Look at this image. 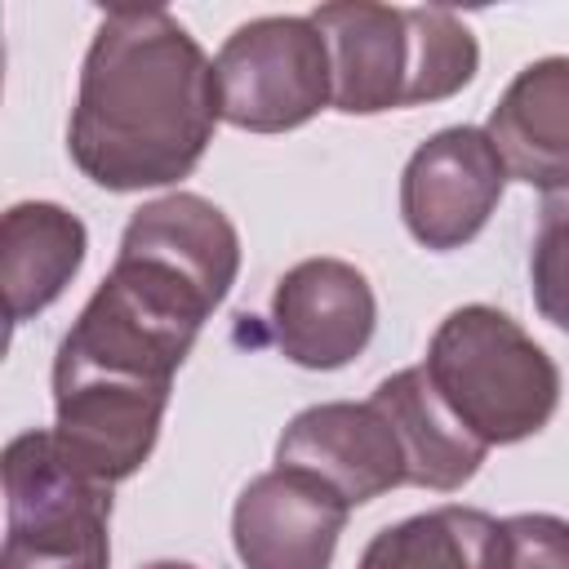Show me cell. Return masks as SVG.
<instances>
[{
    "label": "cell",
    "instance_id": "obj_1",
    "mask_svg": "<svg viewBox=\"0 0 569 569\" xmlns=\"http://www.w3.org/2000/svg\"><path fill=\"white\" fill-rule=\"evenodd\" d=\"M218 120L213 58L169 9L98 18L67 120V156L93 187L129 196L191 178Z\"/></svg>",
    "mask_w": 569,
    "mask_h": 569
},
{
    "label": "cell",
    "instance_id": "obj_2",
    "mask_svg": "<svg viewBox=\"0 0 569 569\" xmlns=\"http://www.w3.org/2000/svg\"><path fill=\"white\" fill-rule=\"evenodd\" d=\"M329 44L333 111L382 116L462 93L480 71L471 27L436 4L338 0L311 9Z\"/></svg>",
    "mask_w": 569,
    "mask_h": 569
},
{
    "label": "cell",
    "instance_id": "obj_3",
    "mask_svg": "<svg viewBox=\"0 0 569 569\" xmlns=\"http://www.w3.org/2000/svg\"><path fill=\"white\" fill-rule=\"evenodd\" d=\"M445 409L485 445H520L538 436L560 409L556 360L489 302L453 307L422 360Z\"/></svg>",
    "mask_w": 569,
    "mask_h": 569
},
{
    "label": "cell",
    "instance_id": "obj_4",
    "mask_svg": "<svg viewBox=\"0 0 569 569\" xmlns=\"http://www.w3.org/2000/svg\"><path fill=\"white\" fill-rule=\"evenodd\" d=\"M0 569H111V489L71 471L49 427L18 431L0 458Z\"/></svg>",
    "mask_w": 569,
    "mask_h": 569
},
{
    "label": "cell",
    "instance_id": "obj_5",
    "mask_svg": "<svg viewBox=\"0 0 569 569\" xmlns=\"http://www.w3.org/2000/svg\"><path fill=\"white\" fill-rule=\"evenodd\" d=\"M213 80L222 120L244 133H289L333 107L329 44L311 13L240 22L213 58Z\"/></svg>",
    "mask_w": 569,
    "mask_h": 569
},
{
    "label": "cell",
    "instance_id": "obj_6",
    "mask_svg": "<svg viewBox=\"0 0 569 569\" xmlns=\"http://www.w3.org/2000/svg\"><path fill=\"white\" fill-rule=\"evenodd\" d=\"M53 445L71 471L93 485H124L151 458L173 387L53 369Z\"/></svg>",
    "mask_w": 569,
    "mask_h": 569
},
{
    "label": "cell",
    "instance_id": "obj_7",
    "mask_svg": "<svg viewBox=\"0 0 569 569\" xmlns=\"http://www.w3.org/2000/svg\"><path fill=\"white\" fill-rule=\"evenodd\" d=\"M507 191V164L485 129L449 124L413 147L400 169V218L405 231L431 249L453 253L471 244Z\"/></svg>",
    "mask_w": 569,
    "mask_h": 569
},
{
    "label": "cell",
    "instance_id": "obj_8",
    "mask_svg": "<svg viewBox=\"0 0 569 569\" xmlns=\"http://www.w3.org/2000/svg\"><path fill=\"white\" fill-rule=\"evenodd\" d=\"M276 467H293L325 480L347 507L373 502L409 485L405 445L373 396L320 400L298 409L276 440Z\"/></svg>",
    "mask_w": 569,
    "mask_h": 569
},
{
    "label": "cell",
    "instance_id": "obj_9",
    "mask_svg": "<svg viewBox=\"0 0 569 569\" xmlns=\"http://www.w3.org/2000/svg\"><path fill=\"white\" fill-rule=\"evenodd\" d=\"M378 329V298L360 267L342 258H302L271 289V338L298 369L351 365Z\"/></svg>",
    "mask_w": 569,
    "mask_h": 569
},
{
    "label": "cell",
    "instance_id": "obj_10",
    "mask_svg": "<svg viewBox=\"0 0 569 569\" xmlns=\"http://www.w3.org/2000/svg\"><path fill=\"white\" fill-rule=\"evenodd\" d=\"M351 507L316 476L271 467L231 507V547L244 569H329Z\"/></svg>",
    "mask_w": 569,
    "mask_h": 569
},
{
    "label": "cell",
    "instance_id": "obj_11",
    "mask_svg": "<svg viewBox=\"0 0 569 569\" xmlns=\"http://www.w3.org/2000/svg\"><path fill=\"white\" fill-rule=\"evenodd\" d=\"M507 178L542 196L569 191V53L525 62L485 120Z\"/></svg>",
    "mask_w": 569,
    "mask_h": 569
},
{
    "label": "cell",
    "instance_id": "obj_12",
    "mask_svg": "<svg viewBox=\"0 0 569 569\" xmlns=\"http://www.w3.org/2000/svg\"><path fill=\"white\" fill-rule=\"evenodd\" d=\"M89 253L84 222L53 200H18L0 218V284L9 325L49 311L80 276Z\"/></svg>",
    "mask_w": 569,
    "mask_h": 569
},
{
    "label": "cell",
    "instance_id": "obj_13",
    "mask_svg": "<svg viewBox=\"0 0 569 569\" xmlns=\"http://www.w3.org/2000/svg\"><path fill=\"white\" fill-rule=\"evenodd\" d=\"M373 400L382 405V413L391 418L405 445L409 485L431 489V493H453L480 471L489 449L445 409L422 365H409L382 378L373 387Z\"/></svg>",
    "mask_w": 569,
    "mask_h": 569
},
{
    "label": "cell",
    "instance_id": "obj_14",
    "mask_svg": "<svg viewBox=\"0 0 569 569\" xmlns=\"http://www.w3.org/2000/svg\"><path fill=\"white\" fill-rule=\"evenodd\" d=\"M502 520L480 507H431L378 529L356 569H498Z\"/></svg>",
    "mask_w": 569,
    "mask_h": 569
},
{
    "label": "cell",
    "instance_id": "obj_15",
    "mask_svg": "<svg viewBox=\"0 0 569 569\" xmlns=\"http://www.w3.org/2000/svg\"><path fill=\"white\" fill-rule=\"evenodd\" d=\"M529 293L538 316L569 333V191L542 196L538 231L529 244Z\"/></svg>",
    "mask_w": 569,
    "mask_h": 569
},
{
    "label": "cell",
    "instance_id": "obj_16",
    "mask_svg": "<svg viewBox=\"0 0 569 569\" xmlns=\"http://www.w3.org/2000/svg\"><path fill=\"white\" fill-rule=\"evenodd\" d=\"M498 569H569V520L551 511L502 516Z\"/></svg>",
    "mask_w": 569,
    "mask_h": 569
},
{
    "label": "cell",
    "instance_id": "obj_17",
    "mask_svg": "<svg viewBox=\"0 0 569 569\" xmlns=\"http://www.w3.org/2000/svg\"><path fill=\"white\" fill-rule=\"evenodd\" d=\"M142 569H196V565H187V560H151Z\"/></svg>",
    "mask_w": 569,
    "mask_h": 569
}]
</instances>
